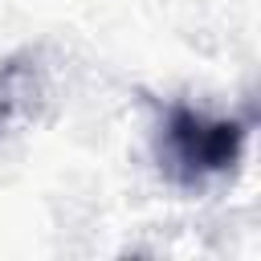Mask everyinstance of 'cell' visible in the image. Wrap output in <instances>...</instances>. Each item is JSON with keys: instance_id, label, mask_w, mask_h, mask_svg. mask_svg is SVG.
I'll use <instances>...</instances> for the list:
<instances>
[{"instance_id": "cell-1", "label": "cell", "mask_w": 261, "mask_h": 261, "mask_svg": "<svg viewBox=\"0 0 261 261\" xmlns=\"http://www.w3.org/2000/svg\"><path fill=\"white\" fill-rule=\"evenodd\" d=\"M167 143H171L175 163L188 175H208V171H224L237 163L241 143H245V126L204 118L188 106H175L171 122H167Z\"/></svg>"}]
</instances>
